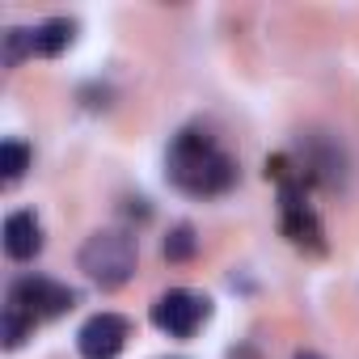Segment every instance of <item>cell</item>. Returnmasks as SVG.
<instances>
[{
  "instance_id": "obj_1",
  "label": "cell",
  "mask_w": 359,
  "mask_h": 359,
  "mask_svg": "<svg viewBox=\"0 0 359 359\" xmlns=\"http://www.w3.org/2000/svg\"><path fill=\"white\" fill-rule=\"evenodd\" d=\"M165 173L177 191H187L195 199H212V195H224L233 182H237V165L233 156L208 135V131H177L173 144H169V156H165Z\"/></svg>"
},
{
  "instance_id": "obj_2",
  "label": "cell",
  "mask_w": 359,
  "mask_h": 359,
  "mask_svg": "<svg viewBox=\"0 0 359 359\" xmlns=\"http://www.w3.org/2000/svg\"><path fill=\"white\" fill-rule=\"evenodd\" d=\"M135 254H140V245L127 229H102L81 245V271L97 287L114 292L135 275Z\"/></svg>"
},
{
  "instance_id": "obj_3",
  "label": "cell",
  "mask_w": 359,
  "mask_h": 359,
  "mask_svg": "<svg viewBox=\"0 0 359 359\" xmlns=\"http://www.w3.org/2000/svg\"><path fill=\"white\" fill-rule=\"evenodd\" d=\"M72 39H76V22L72 18H47L39 26H13L5 34V68H18L22 60H34V55L51 60V55L68 51Z\"/></svg>"
},
{
  "instance_id": "obj_4",
  "label": "cell",
  "mask_w": 359,
  "mask_h": 359,
  "mask_svg": "<svg viewBox=\"0 0 359 359\" xmlns=\"http://www.w3.org/2000/svg\"><path fill=\"white\" fill-rule=\"evenodd\" d=\"M275 177H279V212H283V233H287V241L292 245H300V250H313V254H321L325 250V229H321V220H317V212L309 208V199H304V177L300 173H283V169H275Z\"/></svg>"
},
{
  "instance_id": "obj_5",
  "label": "cell",
  "mask_w": 359,
  "mask_h": 359,
  "mask_svg": "<svg viewBox=\"0 0 359 359\" xmlns=\"http://www.w3.org/2000/svg\"><path fill=\"white\" fill-rule=\"evenodd\" d=\"M76 304V292L47 279V275H22L9 287V309L26 313L30 321H47V317H64Z\"/></svg>"
},
{
  "instance_id": "obj_6",
  "label": "cell",
  "mask_w": 359,
  "mask_h": 359,
  "mask_svg": "<svg viewBox=\"0 0 359 359\" xmlns=\"http://www.w3.org/2000/svg\"><path fill=\"white\" fill-rule=\"evenodd\" d=\"M208 317H212V300L191 287H173V292L156 296V304H152V325L169 338H191Z\"/></svg>"
},
{
  "instance_id": "obj_7",
  "label": "cell",
  "mask_w": 359,
  "mask_h": 359,
  "mask_svg": "<svg viewBox=\"0 0 359 359\" xmlns=\"http://www.w3.org/2000/svg\"><path fill=\"white\" fill-rule=\"evenodd\" d=\"M131 338V321L118 313H93L81 330H76V351L81 359H118L123 346Z\"/></svg>"
},
{
  "instance_id": "obj_8",
  "label": "cell",
  "mask_w": 359,
  "mask_h": 359,
  "mask_svg": "<svg viewBox=\"0 0 359 359\" xmlns=\"http://www.w3.org/2000/svg\"><path fill=\"white\" fill-rule=\"evenodd\" d=\"M43 250V224L34 212H13L5 220V254L13 262H30Z\"/></svg>"
},
{
  "instance_id": "obj_9",
  "label": "cell",
  "mask_w": 359,
  "mask_h": 359,
  "mask_svg": "<svg viewBox=\"0 0 359 359\" xmlns=\"http://www.w3.org/2000/svg\"><path fill=\"white\" fill-rule=\"evenodd\" d=\"M26 169H30V148L22 140H5V144H0V177H5V187H13Z\"/></svg>"
},
{
  "instance_id": "obj_10",
  "label": "cell",
  "mask_w": 359,
  "mask_h": 359,
  "mask_svg": "<svg viewBox=\"0 0 359 359\" xmlns=\"http://www.w3.org/2000/svg\"><path fill=\"white\" fill-rule=\"evenodd\" d=\"M30 334H34V321H30L26 313H18V309H9V304H5V317H0V338H5V346H9V351H18Z\"/></svg>"
},
{
  "instance_id": "obj_11",
  "label": "cell",
  "mask_w": 359,
  "mask_h": 359,
  "mask_svg": "<svg viewBox=\"0 0 359 359\" xmlns=\"http://www.w3.org/2000/svg\"><path fill=\"white\" fill-rule=\"evenodd\" d=\"M195 245H199V241H195V229H191V224H177V229L165 237V258H169V262H187V258L195 254Z\"/></svg>"
},
{
  "instance_id": "obj_12",
  "label": "cell",
  "mask_w": 359,
  "mask_h": 359,
  "mask_svg": "<svg viewBox=\"0 0 359 359\" xmlns=\"http://www.w3.org/2000/svg\"><path fill=\"white\" fill-rule=\"evenodd\" d=\"M296 359H321V355H317V351H300Z\"/></svg>"
}]
</instances>
